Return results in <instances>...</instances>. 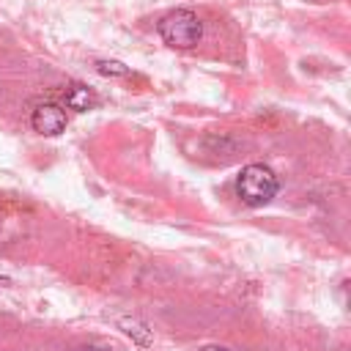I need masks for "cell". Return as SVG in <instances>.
I'll list each match as a JSON object with an SVG mask.
<instances>
[{
	"instance_id": "cell-1",
	"label": "cell",
	"mask_w": 351,
	"mask_h": 351,
	"mask_svg": "<svg viewBox=\"0 0 351 351\" xmlns=\"http://www.w3.org/2000/svg\"><path fill=\"white\" fill-rule=\"evenodd\" d=\"M159 36L167 47H176V49H189L200 41L203 36V25L200 19L186 11V8H178V11H170L162 22H159Z\"/></svg>"
},
{
	"instance_id": "cell-2",
	"label": "cell",
	"mask_w": 351,
	"mask_h": 351,
	"mask_svg": "<svg viewBox=\"0 0 351 351\" xmlns=\"http://www.w3.org/2000/svg\"><path fill=\"white\" fill-rule=\"evenodd\" d=\"M236 189H239V197L247 206H263L277 192V176L263 165H247L239 173Z\"/></svg>"
},
{
	"instance_id": "cell-3",
	"label": "cell",
	"mask_w": 351,
	"mask_h": 351,
	"mask_svg": "<svg viewBox=\"0 0 351 351\" xmlns=\"http://www.w3.org/2000/svg\"><path fill=\"white\" fill-rule=\"evenodd\" d=\"M30 123H33V129L38 134H47V137L60 134L66 129V110L58 107V104H49V101L47 104H38L33 110V115H30Z\"/></svg>"
},
{
	"instance_id": "cell-4",
	"label": "cell",
	"mask_w": 351,
	"mask_h": 351,
	"mask_svg": "<svg viewBox=\"0 0 351 351\" xmlns=\"http://www.w3.org/2000/svg\"><path fill=\"white\" fill-rule=\"evenodd\" d=\"M96 104V96H93V90L88 88V85H71L69 90H66V107L69 110H77V112H88L90 107Z\"/></svg>"
},
{
	"instance_id": "cell-5",
	"label": "cell",
	"mask_w": 351,
	"mask_h": 351,
	"mask_svg": "<svg viewBox=\"0 0 351 351\" xmlns=\"http://www.w3.org/2000/svg\"><path fill=\"white\" fill-rule=\"evenodd\" d=\"M118 326L129 335V337H134L140 346H151V332L145 329V324H140L137 318H121L118 321Z\"/></svg>"
},
{
	"instance_id": "cell-6",
	"label": "cell",
	"mask_w": 351,
	"mask_h": 351,
	"mask_svg": "<svg viewBox=\"0 0 351 351\" xmlns=\"http://www.w3.org/2000/svg\"><path fill=\"white\" fill-rule=\"evenodd\" d=\"M96 69H99V74H104V77H126V74H129V69H126L121 60H99Z\"/></svg>"
},
{
	"instance_id": "cell-7",
	"label": "cell",
	"mask_w": 351,
	"mask_h": 351,
	"mask_svg": "<svg viewBox=\"0 0 351 351\" xmlns=\"http://www.w3.org/2000/svg\"><path fill=\"white\" fill-rule=\"evenodd\" d=\"M200 351H228V348L225 346H203Z\"/></svg>"
},
{
	"instance_id": "cell-8",
	"label": "cell",
	"mask_w": 351,
	"mask_h": 351,
	"mask_svg": "<svg viewBox=\"0 0 351 351\" xmlns=\"http://www.w3.org/2000/svg\"><path fill=\"white\" fill-rule=\"evenodd\" d=\"M82 351H101V348H82Z\"/></svg>"
}]
</instances>
